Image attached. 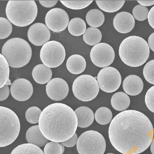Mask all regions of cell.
<instances>
[{
    "label": "cell",
    "instance_id": "1",
    "mask_svg": "<svg viewBox=\"0 0 154 154\" xmlns=\"http://www.w3.org/2000/svg\"><path fill=\"white\" fill-rule=\"evenodd\" d=\"M154 129L150 120L136 110H126L116 116L109 128L112 146L123 154H139L151 144Z\"/></svg>",
    "mask_w": 154,
    "mask_h": 154
},
{
    "label": "cell",
    "instance_id": "2",
    "mask_svg": "<svg viewBox=\"0 0 154 154\" xmlns=\"http://www.w3.org/2000/svg\"><path fill=\"white\" fill-rule=\"evenodd\" d=\"M38 126L49 141L62 143L76 133L78 119L75 112L69 106L62 103H52L42 112Z\"/></svg>",
    "mask_w": 154,
    "mask_h": 154
},
{
    "label": "cell",
    "instance_id": "3",
    "mask_svg": "<svg viewBox=\"0 0 154 154\" xmlns=\"http://www.w3.org/2000/svg\"><path fill=\"white\" fill-rule=\"evenodd\" d=\"M149 48L142 37L131 36L123 40L119 48L122 61L131 67H138L147 61L149 57Z\"/></svg>",
    "mask_w": 154,
    "mask_h": 154
},
{
    "label": "cell",
    "instance_id": "4",
    "mask_svg": "<svg viewBox=\"0 0 154 154\" xmlns=\"http://www.w3.org/2000/svg\"><path fill=\"white\" fill-rule=\"evenodd\" d=\"M2 54L5 57L9 66L13 68H20L27 65L32 55L29 44L20 38H13L4 44Z\"/></svg>",
    "mask_w": 154,
    "mask_h": 154
},
{
    "label": "cell",
    "instance_id": "5",
    "mask_svg": "<svg viewBox=\"0 0 154 154\" xmlns=\"http://www.w3.org/2000/svg\"><path fill=\"white\" fill-rule=\"evenodd\" d=\"M6 14L10 23L24 27L35 21L37 15V6L35 1H9Z\"/></svg>",
    "mask_w": 154,
    "mask_h": 154
},
{
    "label": "cell",
    "instance_id": "6",
    "mask_svg": "<svg viewBox=\"0 0 154 154\" xmlns=\"http://www.w3.org/2000/svg\"><path fill=\"white\" fill-rule=\"evenodd\" d=\"M20 128L19 119L15 112L8 108L0 107V147L14 143L19 135Z\"/></svg>",
    "mask_w": 154,
    "mask_h": 154
},
{
    "label": "cell",
    "instance_id": "7",
    "mask_svg": "<svg viewBox=\"0 0 154 154\" xmlns=\"http://www.w3.org/2000/svg\"><path fill=\"white\" fill-rule=\"evenodd\" d=\"M106 143L100 132L88 131L82 133L78 138L77 149L79 154H103Z\"/></svg>",
    "mask_w": 154,
    "mask_h": 154
},
{
    "label": "cell",
    "instance_id": "8",
    "mask_svg": "<svg viewBox=\"0 0 154 154\" xmlns=\"http://www.w3.org/2000/svg\"><path fill=\"white\" fill-rule=\"evenodd\" d=\"M73 94L79 100L91 101L100 91V86L94 77L90 75H80L75 79L72 87Z\"/></svg>",
    "mask_w": 154,
    "mask_h": 154
},
{
    "label": "cell",
    "instance_id": "9",
    "mask_svg": "<svg viewBox=\"0 0 154 154\" xmlns=\"http://www.w3.org/2000/svg\"><path fill=\"white\" fill-rule=\"evenodd\" d=\"M66 50L62 44L52 41L46 43L40 51V58L44 65L49 68L60 66L66 58Z\"/></svg>",
    "mask_w": 154,
    "mask_h": 154
},
{
    "label": "cell",
    "instance_id": "10",
    "mask_svg": "<svg viewBox=\"0 0 154 154\" xmlns=\"http://www.w3.org/2000/svg\"><path fill=\"white\" fill-rule=\"evenodd\" d=\"M97 81L102 91L112 93L119 89L121 84L122 78L117 69L106 67L100 71L97 74Z\"/></svg>",
    "mask_w": 154,
    "mask_h": 154
},
{
    "label": "cell",
    "instance_id": "11",
    "mask_svg": "<svg viewBox=\"0 0 154 154\" xmlns=\"http://www.w3.org/2000/svg\"><path fill=\"white\" fill-rule=\"evenodd\" d=\"M115 54L112 46L101 43L91 49L90 57L92 63L97 67L105 68L113 62Z\"/></svg>",
    "mask_w": 154,
    "mask_h": 154
},
{
    "label": "cell",
    "instance_id": "12",
    "mask_svg": "<svg viewBox=\"0 0 154 154\" xmlns=\"http://www.w3.org/2000/svg\"><path fill=\"white\" fill-rule=\"evenodd\" d=\"M69 21L68 14L60 8L51 9L47 13L45 17L47 27L54 32H61L66 29Z\"/></svg>",
    "mask_w": 154,
    "mask_h": 154
},
{
    "label": "cell",
    "instance_id": "13",
    "mask_svg": "<svg viewBox=\"0 0 154 154\" xmlns=\"http://www.w3.org/2000/svg\"><path fill=\"white\" fill-rule=\"evenodd\" d=\"M68 84L61 78L53 79L46 85V93L49 98L54 101H61L68 95Z\"/></svg>",
    "mask_w": 154,
    "mask_h": 154
},
{
    "label": "cell",
    "instance_id": "14",
    "mask_svg": "<svg viewBox=\"0 0 154 154\" xmlns=\"http://www.w3.org/2000/svg\"><path fill=\"white\" fill-rule=\"evenodd\" d=\"M51 32L47 26L42 23L32 25L27 32L29 41L36 46H43L50 40Z\"/></svg>",
    "mask_w": 154,
    "mask_h": 154
},
{
    "label": "cell",
    "instance_id": "15",
    "mask_svg": "<svg viewBox=\"0 0 154 154\" xmlns=\"http://www.w3.org/2000/svg\"><path fill=\"white\" fill-rule=\"evenodd\" d=\"M33 91L31 83L25 79H16L12 84L10 88L12 96L19 101L29 100L33 94Z\"/></svg>",
    "mask_w": 154,
    "mask_h": 154
},
{
    "label": "cell",
    "instance_id": "16",
    "mask_svg": "<svg viewBox=\"0 0 154 154\" xmlns=\"http://www.w3.org/2000/svg\"><path fill=\"white\" fill-rule=\"evenodd\" d=\"M135 20L134 17L127 12H121L116 15L113 20V26L118 32L127 34L134 29Z\"/></svg>",
    "mask_w": 154,
    "mask_h": 154
},
{
    "label": "cell",
    "instance_id": "17",
    "mask_svg": "<svg viewBox=\"0 0 154 154\" xmlns=\"http://www.w3.org/2000/svg\"><path fill=\"white\" fill-rule=\"evenodd\" d=\"M123 88L126 93L131 96L139 94L143 89V83L141 78L136 75L127 76L123 81Z\"/></svg>",
    "mask_w": 154,
    "mask_h": 154
},
{
    "label": "cell",
    "instance_id": "18",
    "mask_svg": "<svg viewBox=\"0 0 154 154\" xmlns=\"http://www.w3.org/2000/svg\"><path fill=\"white\" fill-rule=\"evenodd\" d=\"M75 114L78 119V126L85 128L91 125L94 119V115L90 108L81 106L75 109Z\"/></svg>",
    "mask_w": 154,
    "mask_h": 154
},
{
    "label": "cell",
    "instance_id": "19",
    "mask_svg": "<svg viewBox=\"0 0 154 154\" xmlns=\"http://www.w3.org/2000/svg\"><path fill=\"white\" fill-rule=\"evenodd\" d=\"M26 137L29 143L39 147H43L49 143V140L42 133L38 125L33 126L29 128L26 131Z\"/></svg>",
    "mask_w": 154,
    "mask_h": 154
},
{
    "label": "cell",
    "instance_id": "20",
    "mask_svg": "<svg viewBox=\"0 0 154 154\" xmlns=\"http://www.w3.org/2000/svg\"><path fill=\"white\" fill-rule=\"evenodd\" d=\"M86 62L85 59L79 54L72 55L66 61V67L69 72L73 74H79L85 70Z\"/></svg>",
    "mask_w": 154,
    "mask_h": 154
},
{
    "label": "cell",
    "instance_id": "21",
    "mask_svg": "<svg viewBox=\"0 0 154 154\" xmlns=\"http://www.w3.org/2000/svg\"><path fill=\"white\" fill-rule=\"evenodd\" d=\"M32 76L38 84H45L51 80L52 70L44 64H39L36 66L32 70Z\"/></svg>",
    "mask_w": 154,
    "mask_h": 154
},
{
    "label": "cell",
    "instance_id": "22",
    "mask_svg": "<svg viewBox=\"0 0 154 154\" xmlns=\"http://www.w3.org/2000/svg\"><path fill=\"white\" fill-rule=\"evenodd\" d=\"M130 103V97L124 92L115 93L111 99L112 106L118 111H125L129 107Z\"/></svg>",
    "mask_w": 154,
    "mask_h": 154
},
{
    "label": "cell",
    "instance_id": "23",
    "mask_svg": "<svg viewBox=\"0 0 154 154\" xmlns=\"http://www.w3.org/2000/svg\"><path fill=\"white\" fill-rule=\"evenodd\" d=\"M87 24L91 27H100L104 22V15L101 10L93 9L88 12L86 15Z\"/></svg>",
    "mask_w": 154,
    "mask_h": 154
},
{
    "label": "cell",
    "instance_id": "24",
    "mask_svg": "<svg viewBox=\"0 0 154 154\" xmlns=\"http://www.w3.org/2000/svg\"><path fill=\"white\" fill-rule=\"evenodd\" d=\"M68 30L72 35L79 36L84 35L86 31V23L82 19L74 18L69 21Z\"/></svg>",
    "mask_w": 154,
    "mask_h": 154
},
{
    "label": "cell",
    "instance_id": "25",
    "mask_svg": "<svg viewBox=\"0 0 154 154\" xmlns=\"http://www.w3.org/2000/svg\"><path fill=\"white\" fill-rule=\"evenodd\" d=\"M102 33L97 28L89 27L83 35L84 42L90 46H95L102 40Z\"/></svg>",
    "mask_w": 154,
    "mask_h": 154
},
{
    "label": "cell",
    "instance_id": "26",
    "mask_svg": "<svg viewBox=\"0 0 154 154\" xmlns=\"http://www.w3.org/2000/svg\"><path fill=\"white\" fill-rule=\"evenodd\" d=\"M97 4L101 10L107 13L118 11L123 7L125 1H96Z\"/></svg>",
    "mask_w": 154,
    "mask_h": 154
},
{
    "label": "cell",
    "instance_id": "27",
    "mask_svg": "<svg viewBox=\"0 0 154 154\" xmlns=\"http://www.w3.org/2000/svg\"><path fill=\"white\" fill-rule=\"evenodd\" d=\"M9 64L6 59L2 54H0V88L5 85H12L9 79Z\"/></svg>",
    "mask_w": 154,
    "mask_h": 154
},
{
    "label": "cell",
    "instance_id": "28",
    "mask_svg": "<svg viewBox=\"0 0 154 154\" xmlns=\"http://www.w3.org/2000/svg\"><path fill=\"white\" fill-rule=\"evenodd\" d=\"M10 154H44V153L36 145L24 143L14 148Z\"/></svg>",
    "mask_w": 154,
    "mask_h": 154
},
{
    "label": "cell",
    "instance_id": "29",
    "mask_svg": "<svg viewBox=\"0 0 154 154\" xmlns=\"http://www.w3.org/2000/svg\"><path fill=\"white\" fill-rule=\"evenodd\" d=\"M94 117L97 123L101 125H106L112 121V113L109 109L103 107L97 110Z\"/></svg>",
    "mask_w": 154,
    "mask_h": 154
},
{
    "label": "cell",
    "instance_id": "30",
    "mask_svg": "<svg viewBox=\"0 0 154 154\" xmlns=\"http://www.w3.org/2000/svg\"><path fill=\"white\" fill-rule=\"evenodd\" d=\"M63 5L66 7L73 9V10H79L83 9L89 6L93 1H60Z\"/></svg>",
    "mask_w": 154,
    "mask_h": 154
},
{
    "label": "cell",
    "instance_id": "31",
    "mask_svg": "<svg viewBox=\"0 0 154 154\" xmlns=\"http://www.w3.org/2000/svg\"><path fill=\"white\" fill-rule=\"evenodd\" d=\"M0 38L5 39L10 35L13 27L10 21L4 17H0Z\"/></svg>",
    "mask_w": 154,
    "mask_h": 154
},
{
    "label": "cell",
    "instance_id": "32",
    "mask_svg": "<svg viewBox=\"0 0 154 154\" xmlns=\"http://www.w3.org/2000/svg\"><path fill=\"white\" fill-rule=\"evenodd\" d=\"M42 111L39 108L32 106L26 110L25 117L27 122L32 124L38 123Z\"/></svg>",
    "mask_w": 154,
    "mask_h": 154
},
{
    "label": "cell",
    "instance_id": "33",
    "mask_svg": "<svg viewBox=\"0 0 154 154\" xmlns=\"http://www.w3.org/2000/svg\"><path fill=\"white\" fill-rule=\"evenodd\" d=\"M65 150L64 146L62 143L57 142H49L45 146L44 154H63Z\"/></svg>",
    "mask_w": 154,
    "mask_h": 154
},
{
    "label": "cell",
    "instance_id": "34",
    "mask_svg": "<svg viewBox=\"0 0 154 154\" xmlns=\"http://www.w3.org/2000/svg\"><path fill=\"white\" fill-rule=\"evenodd\" d=\"M149 13V11L148 8L141 5H137L132 11L133 17L139 21H143L147 19Z\"/></svg>",
    "mask_w": 154,
    "mask_h": 154
},
{
    "label": "cell",
    "instance_id": "35",
    "mask_svg": "<svg viewBox=\"0 0 154 154\" xmlns=\"http://www.w3.org/2000/svg\"><path fill=\"white\" fill-rule=\"evenodd\" d=\"M143 74L149 83L154 85V60L146 64L143 70Z\"/></svg>",
    "mask_w": 154,
    "mask_h": 154
},
{
    "label": "cell",
    "instance_id": "36",
    "mask_svg": "<svg viewBox=\"0 0 154 154\" xmlns=\"http://www.w3.org/2000/svg\"><path fill=\"white\" fill-rule=\"evenodd\" d=\"M145 103L149 109L154 113V86L148 90L145 97Z\"/></svg>",
    "mask_w": 154,
    "mask_h": 154
},
{
    "label": "cell",
    "instance_id": "37",
    "mask_svg": "<svg viewBox=\"0 0 154 154\" xmlns=\"http://www.w3.org/2000/svg\"><path fill=\"white\" fill-rule=\"evenodd\" d=\"M78 140V135H77L76 133H75L72 137H71L70 139L67 140V141L62 142V143H61L64 146L68 147V148H71V147H73V146H75L77 144Z\"/></svg>",
    "mask_w": 154,
    "mask_h": 154
},
{
    "label": "cell",
    "instance_id": "38",
    "mask_svg": "<svg viewBox=\"0 0 154 154\" xmlns=\"http://www.w3.org/2000/svg\"><path fill=\"white\" fill-rule=\"evenodd\" d=\"M10 93V90L8 85H5L0 89V100H5L7 99Z\"/></svg>",
    "mask_w": 154,
    "mask_h": 154
},
{
    "label": "cell",
    "instance_id": "39",
    "mask_svg": "<svg viewBox=\"0 0 154 154\" xmlns=\"http://www.w3.org/2000/svg\"><path fill=\"white\" fill-rule=\"evenodd\" d=\"M58 1L53 0V1H39V2L43 6L46 8H52L54 6L57 4Z\"/></svg>",
    "mask_w": 154,
    "mask_h": 154
},
{
    "label": "cell",
    "instance_id": "40",
    "mask_svg": "<svg viewBox=\"0 0 154 154\" xmlns=\"http://www.w3.org/2000/svg\"><path fill=\"white\" fill-rule=\"evenodd\" d=\"M148 19L150 26L154 29V6L149 11L148 14Z\"/></svg>",
    "mask_w": 154,
    "mask_h": 154
},
{
    "label": "cell",
    "instance_id": "41",
    "mask_svg": "<svg viewBox=\"0 0 154 154\" xmlns=\"http://www.w3.org/2000/svg\"><path fill=\"white\" fill-rule=\"evenodd\" d=\"M148 45L151 50L154 52V32L152 33L149 38Z\"/></svg>",
    "mask_w": 154,
    "mask_h": 154
},
{
    "label": "cell",
    "instance_id": "42",
    "mask_svg": "<svg viewBox=\"0 0 154 154\" xmlns=\"http://www.w3.org/2000/svg\"><path fill=\"white\" fill-rule=\"evenodd\" d=\"M137 2L143 6H150L154 4V0H147V1H137Z\"/></svg>",
    "mask_w": 154,
    "mask_h": 154
},
{
    "label": "cell",
    "instance_id": "43",
    "mask_svg": "<svg viewBox=\"0 0 154 154\" xmlns=\"http://www.w3.org/2000/svg\"><path fill=\"white\" fill-rule=\"evenodd\" d=\"M150 150L152 154H154V139L152 140L150 145Z\"/></svg>",
    "mask_w": 154,
    "mask_h": 154
},
{
    "label": "cell",
    "instance_id": "44",
    "mask_svg": "<svg viewBox=\"0 0 154 154\" xmlns=\"http://www.w3.org/2000/svg\"><path fill=\"white\" fill-rule=\"evenodd\" d=\"M113 154V153H107V154Z\"/></svg>",
    "mask_w": 154,
    "mask_h": 154
}]
</instances>
